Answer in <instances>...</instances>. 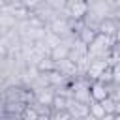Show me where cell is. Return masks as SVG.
I'll return each instance as SVG.
<instances>
[{"instance_id":"obj_11","label":"cell","mask_w":120,"mask_h":120,"mask_svg":"<svg viewBox=\"0 0 120 120\" xmlns=\"http://www.w3.org/2000/svg\"><path fill=\"white\" fill-rule=\"evenodd\" d=\"M43 4H45V0H24V2H22V6H26L30 11H36V9L41 8Z\"/></svg>"},{"instance_id":"obj_4","label":"cell","mask_w":120,"mask_h":120,"mask_svg":"<svg viewBox=\"0 0 120 120\" xmlns=\"http://www.w3.org/2000/svg\"><path fill=\"white\" fill-rule=\"evenodd\" d=\"M90 96L92 101H101L105 98H109V84L101 82V81H90Z\"/></svg>"},{"instance_id":"obj_6","label":"cell","mask_w":120,"mask_h":120,"mask_svg":"<svg viewBox=\"0 0 120 120\" xmlns=\"http://www.w3.org/2000/svg\"><path fill=\"white\" fill-rule=\"evenodd\" d=\"M68 54H69V47H68L66 43H58L56 47H52V49L49 51V56H51L54 62L62 60V58H68Z\"/></svg>"},{"instance_id":"obj_12","label":"cell","mask_w":120,"mask_h":120,"mask_svg":"<svg viewBox=\"0 0 120 120\" xmlns=\"http://www.w3.org/2000/svg\"><path fill=\"white\" fill-rule=\"evenodd\" d=\"M111 69H112V82L120 84V62L112 64V66H111Z\"/></svg>"},{"instance_id":"obj_2","label":"cell","mask_w":120,"mask_h":120,"mask_svg":"<svg viewBox=\"0 0 120 120\" xmlns=\"http://www.w3.org/2000/svg\"><path fill=\"white\" fill-rule=\"evenodd\" d=\"M49 30L58 34L60 38L66 36V34H71L73 32V26H71V19L66 17V15H56L49 21Z\"/></svg>"},{"instance_id":"obj_5","label":"cell","mask_w":120,"mask_h":120,"mask_svg":"<svg viewBox=\"0 0 120 120\" xmlns=\"http://www.w3.org/2000/svg\"><path fill=\"white\" fill-rule=\"evenodd\" d=\"M118 28H120L118 21H116L114 17H111V15L103 17V19L99 21V24H98V32H101V34H105V36H114V34L118 32Z\"/></svg>"},{"instance_id":"obj_3","label":"cell","mask_w":120,"mask_h":120,"mask_svg":"<svg viewBox=\"0 0 120 120\" xmlns=\"http://www.w3.org/2000/svg\"><path fill=\"white\" fill-rule=\"evenodd\" d=\"M109 68V62H107V58H90V62H88V68H86V77L90 79V81H96L105 69Z\"/></svg>"},{"instance_id":"obj_1","label":"cell","mask_w":120,"mask_h":120,"mask_svg":"<svg viewBox=\"0 0 120 120\" xmlns=\"http://www.w3.org/2000/svg\"><path fill=\"white\" fill-rule=\"evenodd\" d=\"M114 45V36H105L98 32L94 39L88 43V56L90 58H107Z\"/></svg>"},{"instance_id":"obj_9","label":"cell","mask_w":120,"mask_h":120,"mask_svg":"<svg viewBox=\"0 0 120 120\" xmlns=\"http://www.w3.org/2000/svg\"><path fill=\"white\" fill-rule=\"evenodd\" d=\"M22 118H28V120H39V114H38V111L34 109V105H30V103H26L24 105V109H22V114H21Z\"/></svg>"},{"instance_id":"obj_7","label":"cell","mask_w":120,"mask_h":120,"mask_svg":"<svg viewBox=\"0 0 120 120\" xmlns=\"http://www.w3.org/2000/svg\"><path fill=\"white\" fill-rule=\"evenodd\" d=\"M88 116L92 118H105V109L99 101H90L88 103Z\"/></svg>"},{"instance_id":"obj_10","label":"cell","mask_w":120,"mask_h":120,"mask_svg":"<svg viewBox=\"0 0 120 120\" xmlns=\"http://www.w3.org/2000/svg\"><path fill=\"white\" fill-rule=\"evenodd\" d=\"M98 81H101V82H105V84H111V82H112V69H111V66L98 77Z\"/></svg>"},{"instance_id":"obj_8","label":"cell","mask_w":120,"mask_h":120,"mask_svg":"<svg viewBox=\"0 0 120 120\" xmlns=\"http://www.w3.org/2000/svg\"><path fill=\"white\" fill-rule=\"evenodd\" d=\"M43 43L49 47V51L52 49V47H56L58 43H62V38L58 36V34H54V32H51L49 28H47V32H45V36H43Z\"/></svg>"}]
</instances>
